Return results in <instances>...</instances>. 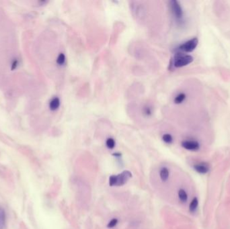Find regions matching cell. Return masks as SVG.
<instances>
[{"label":"cell","instance_id":"1","mask_svg":"<svg viewBox=\"0 0 230 229\" xmlns=\"http://www.w3.org/2000/svg\"><path fill=\"white\" fill-rule=\"evenodd\" d=\"M193 61V57L188 54H178L174 59V65L176 67H182L189 65Z\"/></svg>","mask_w":230,"mask_h":229},{"label":"cell","instance_id":"2","mask_svg":"<svg viewBox=\"0 0 230 229\" xmlns=\"http://www.w3.org/2000/svg\"><path fill=\"white\" fill-rule=\"evenodd\" d=\"M198 44H199V40H198V38H193L181 44L180 47H179V49L181 51L185 53H191L196 48Z\"/></svg>","mask_w":230,"mask_h":229},{"label":"cell","instance_id":"3","mask_svg":"<svg viewBox=\"0 0 230 229\" xmlns=\"http://www.w3.org/2000/svg\"><path fill=\"white\" fill-rule=\"evenodd\" d=\"M170 6L174 16L176 19L181 20L183 17V11L180 3L176 0H172L170 2Z\"/></svg>","mask_w":230,"mask_h":229},{"label":"cell","instance_id":"4","mask_svg":"<svg viewBox=\"0 0 230 229\" xmlns=\"http://www.w3.org/2000/svg\"><path fill=\"white\" fill-rule=\"evenodd\" d=\"M132 177V173L129 171H124L117 176V186L125 185L128 180Z\"/></svg>","mask_w":230,"mask_h":229},{"label":"cell","instance_id":"5","mask_svg":"<svg viewBox=\"0 0 230 229\" xmlns=\"http://www.w3.org/2000/svg\"><path fill=\"white\" fill-rule=\"evenodd\" d=\"M182 146L188 150L196 151L200 149V145L196 140H185L182 143Z\"/></svg>","mask_w":230,"mask_h":229},{"label":"cell","instance_id":"6","mask_svg":"<svg viewBox=\"0 0 230 229\" xmlns=\"http://www.w3.org/2000/svg\"><path fill=\"white\" fill-rule=\"evenodd\" d=\"M195 170L201 174H206L209 171V167L207 164L201 163H198L194 165Z\"/></svg>","mask_w":230,"mask_h":229},{"label":"cell","instance_id":"7","mask_svg":"<svg viewBox=\"0 0 230 229\" xmlns=\"http://www.w3.org/2000/svg\"><path fill=\"white\" fill-rule=\"evenodd\" d=\"M60 106V99L58 98H54L49 104V108L52 111H55Z\"/></svg>","mask_w":230,"mask_h":229},{"label":"cell","instance_id":"8","mask_svg":"<svg viewBox=\"0 0 230 229\" xmlns=\"http://www.w3.org/2000/svg\"><path fill=\"white\" fill-rule=\"evenodd\" d=\"M169 175L170 172L168 168L163 167L161 169V170L159 171V177L161 180L162 181H166L169 178Z\"/></svg>","mask_w":230,"mask_h":229},{"label":"cell","instance_id":"9","mask_svg":"<svg viewBox=\"0 0 230 229\" xmlns=\"http://www.w3.org/2000/svg\"><path fill=\"white\" fill-rule=\"evenodd\" d=\"M178 198L179 200H180L182 202L185 203L188 200V194L186 192V191L183 189H180L178 191Z\"/></svg>","mask_w":230,"mask_h":229},{"label":"cell","instance_id":"10","mask_svg":"<svg viewBox=\"0 0 230 229\" xmlns=\"http://www.w3.org/2000/svg\"><path fill=\"white\" fill-rule=\"evenodd\" d=\"M198 205H199V200L197 198H194L191 201V202L189 205V210L191 212H194L197 209Z\"/></svg>","mask_w":230,"mask_h":229},{"label":"cell","instance_id":"11","mask_svg":"<svg viewBox=\"0 0 230 229\" xmlns=\"http://www.w3.org/2000/svg\"><path fill=\"white\" fill-rule=\"evenodd\" d=\"M6 214L3 208L0 207V229H3L5 225Z\"/></svg>","mask_w":230,"mask_h":229},{"label":"cell","instance_id":"12","mask_svg":"<svg viewBox=\"0 0 230 229\" xmlns=\"http://www.w3.org/2000/svg\"><path fill=\"white\" fill-rule=\"evenodd\" d=\"M185 98H186V95L184 93H180L176 95V97L175 98V99H174V102L177 104H181L182 102H184V100L185 99Z\"/></svg>","mask_w":230,"mask_h":229},{"label":"cell","instance_id":"13","mask_svg":"<svg viewBox=\"0 0 230 229\" xmlns=\"http://www.w3.org/2000/svg\"><path fill=\"white\" fill-rule=\"evenodd\" d=\"M65 54H64L63 53H60V54H59V55L58 56V57H57V64L59 65H63L64 63H65Z\"/></svg>","mask_w":230,"mask_h":229},{"label":"cell","instance_id":"14","mask_svg":"<svg viewBox=\"0 0 230 229\" xmlns=\"http://www.w3.org/2000/svg\"><path fill=\"white\" fill-rule=\"evenodd\" d=\"M162 139L165 143H168V144L172 143V141H173L172 136L171 135H170V134L164 135V136H162Z\"/></svg>","mask_w":230,"mask_h":229},{"label":"cell","instance_id":"15","mask_svg":"<svg viewBox=\"0 0 230 229\" xmlns=\"http://www.w3.org/2000/svg\"><path fill=\"white\" fill-rule=\"evenodd\" d=\"M106 145H107V146L108 149H112L115 146V141L112 138H108L107 140V142H106Z\"/></svg>","mask_w":230,"mask_h":229},{"label":"cell","instance_id":"16","mask_svg":"<svg viewBox=\"0 0 230 229\" xmlns=\"http://www.w3.org/2000/svg\"><path fill=\"white\" fill-rule=\"evenodd\" d=\"M118 221L117 218H113L112 219L111 221H110L108 224H107V227L108 228H114V226H117V224H118Z\"/></svg>","mask_w":230,"mask_h":229},{"label":"cell","instance_id":"17","mask_svg":"<svg viewBox=\"0 0 230 229\" xmlns=\"http://www.w3.org/2000/svg\"><path fill=\"white\" fill-rule=\"evenodd\" d=\"M109 185L110 186H117V176H111L109 177Z\"/></svg>","mask_w":230,"mask_h":229},{"label":"cell","instance_id":"18","mask_svg":"<svg viewBox=\"0 0 230 229\" xmlns=\"http://www.w3.org/2000/svg\"><path fill=\"white\" fill-rule=\"evenodd\" d=\"M144 113L146 114V115H148V116L151 115V109L149 107H146L145 108Z\"/></svg>","mask_w":230,"mask_h":229},{"label":"cell","instance_id":"19","mask_svg":"<svg viewBox=\"0 0 230 229\" xmlns=\"http://www.w3.org/2000/svg\"><path fill=\"white\" fill-rule=\"evenodd\" d=\"M18 64V62L17 60H15L14 61H13V63L12 64V69H16L17 67Z\"/></svg>","mask_w":230,"mask_h":229},{"label":"cell","instance_id":"20","mask_svg":"<svg viewBox=\"0 0 230 229\" xmlns=\"http://www.w3.org/2000/svg\"><path fill=\"white\" fill-rule=\"evenodd\" d=\"M113 155H114V156H115V157H121V154L119 153H116L113 154Z\"/></svg>","mask_w":230,"mask_h":229}]
</instances>
